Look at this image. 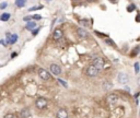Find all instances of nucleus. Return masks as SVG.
Instances as JSON below:
<instances>
[{"label":"nucleus","instance_id":"4468645a","mask_svg":"<svg viewBox=\"0 0 140 118\" xmlns=\"http://www.w3.org/2000/svg\"><path fill=\"white\" fill-rule=\"evenodd\" d=\"M16 40H18V35H16V34H13V35L10 36L9 43H10V44H14V43H16Z\"/></svg>","mask_w":140,"mask_h":118},{"label":"nucleus","instance_id":"7ed1b4c3","mask_svg":"<svg viewBox=\"0 0 140 118\" xmlns=\"http://www.w3.org/2000/svg\"><path fill=\"white\" fill-rule=\"evenodd\" d=\"M85 74L88 77H96L98 74V69H96L93 65H91V66H89L88 68H86Z\"/></svg>","mask_w":140,"mask_h":118},{"label":"nucleus","instance_id":"1a4fd4ad","mask_svg":"<svg viewBox=\"0 0 140 118\" xmlns=\"http://www.w3.org/2000/svg\"><path fill=\"white\" fill-rule=\"evenodd\" d=\"M117 79H118V82L119 83H122V84H126L127 82H128V76L126 74V73H119L118 77H117Z\"/></svg>","mask_w":140,"mask_h":118},{"label":"nucleus","instance_id":"39448f33","mask_svg":"<svg viewBox=\"0 0 140 118\" xmlns=\"http://www.w3.org/2000/svg\"><path fill=\"white\" fill-rule=\"evenodd\" d=\"M106 100H107V103L111 105V106H113V105H116L117 102H118V96L116 94H114V93H111L106 96Z\"/></svg>","mask_w":140,"mask_h":118},{"label":"nucleus","instance_id":"b1692460","mask_svg":"<svg viewBox=\"0 0 140 118\" xmlns=\"http://www.w3.org/2000/svg\"><path fill=\"white\" fill-rule=\"evenodd\" d=\"M38 31H39V28H35V31H33V35H36L38 33Z\"/></svg>","mask_w":140,"mask_h":118},{"label":"nucleus","instance_id":"423d86ee","mask_svg":"<svg viewBox=\"0 0 140 118\" xmlns=\"http://www.w3.org/2000/svg\"><path fill=\"white\" fill-rule=\"evenodd\" d=\"M51 72L53 73V74H55V76H59L61 74V68L59 65H57V63H52L51 65Z\"/></svg>","mask_w":140,"mask_h":118},{"label":"nucleus","instance_id":"9b49d317","mask_svg":"<svg viewBox=\"0 0 140 118\" xmlns=\"http://www.w3.org/2000/svg\"><path fill=\"white\" fill-rule=\"evenodd\" d=\"M77 34H78V36H79L80 38H85V37H88V36H89L88 32H86L84 28H81V27L77 30Z\"/></svg>","mask_w":140,"mask_h":118},{"label":"nucleus","instance_id":"393cba45","mask_svg":"<svg viewBox=\"0 0 140 118\" xmlns=\"http://www.w3.org/2000/svg\"><path fill=\"white\" fill-rule=\"evenodd\" d=\"M32 19V17H31V15H30V17H24V21H28V20H31Z\"/></svg>","mask_w":140,"mask_h":118},{"label":"nucleus","instance_id":"c85d7f7f","mask_svg":"<svg viewBox=\"0 0 140 118\" xmlns=\"http://www.w3.org/2000/svg\"><path fill=\"white\" fill-rule=\"evenodd\" d=\"M86 1H90V2H92V1H95V0H86Z\"/></svg>","mask_w":140,"mask_h":118},{"label":"nucleus","instance_id":"f257e3e1","mask_svg":"<svg viewBox=\"0 0 140 118\" xmlns=\"http://www.w3.org/2000/svg\"><path fill=\"white\" fill-rule=\"evenodd\" d=\"M47 104H48V102L45 97H38V99L35 101V106L38 109H44L47 106Z\"/></svg>","mask_w":140,"mask_h":118},{"label":"nucleus","instance_id":"f8f14e48","mask_svg":"<svg viewBox=\"0 0 140 118\" xmlns=\"http://www.w3.org/2000/svg\"><path fill=\"white\" fill-rule=\"evenodd\" d=\"M102 88H103V90H104V91H109L111 89L113 88V83L109 82V81H105V82L103 83Z\"/></svg>","mask_w":140,"mask_h":118},{"label":"nucleus","instance_id":"6ab92c4d","mask_svg":"<svg viewBox=\"0 0 140 118\" xmlns=\"http://www.w3.org/2000/svg\"><path fill=\"white\" fill-rule=\"evenodd\" d=\"M135 71H136V73L139 72V63H138V62L135 63Z\"/></svg>","mask_w":140,"mask_h":118},{"label":"nucleus","instance_id":"2eb2a0df","mask_svg":"<svg viewBox=\"0 0 140 118\" xmlns=\"http://www.w3.org/2000/svg\"><path fill=\"white\" fill-rule=\"evenodd\" d=\"M15 5L19 8H22L25 6V0H15Z\"/></svg>","mask_w":140,"mask_h":118},{"label":"nucleus","instance_id":"0eeeda50","mask_svg":"<svg viewBox=\"0 0 140 118\" xmlns=\"http://www.w3.org/2000/svg\"><path fill=\"white\" fill-rule=\"evenodd\" d=\"M56 117L57 118H68L69 115H68V112L66 108H59L58 111L56 113Z\"/></svg>","mask_w":140,"mask_h":118},{"label":"nucleus","instance_id":"aec40b11","mask_svg":"<svg viewBox=\"0 0 140 118\" xmlns=\"http://www.w3.org/2000/svg\"><path fill=\"white\" fill-rule=\"evenodd\" d=\"M8 3L7 2H1V5H0V9H5V8H7Z\"/></svg>","mask_w":140,"mask_h":118},{"label":"nucleus","instance_id":"dca6fc26","mask_svg":"<svg viewBox=\"0 0 140 118\" xmlns=\"http://www.w3.org/2000/svg\"><path fill=\"white\" fill-rule=\"evenodd\" d=\"M9 19H10V14H9V13H3L1 17H0V20H1V21H3V22L8 21Z\"/></svg>","mask_w":140,"mask_h":118},{"label":"nucleus","instance_id":"cd10ccee","mask_svg":"<svg viewBox=\"0 0 140 118\" xmlns=\"http://www.w3.org/2000/svg\"><path fill=\"white\" fill-rule=\"evenodd\" d=\"M133 9H134V6H130V7L128 8V10H129V11H131V10H133Z\"/></svg>","mask_w":140,"mask_h":118},{"label":"nucleus","instance_id":"f03ea898","mask_svg":"<svg viewBox=\"0 0 140 118\" xmlns=\"http://www.w3.org/2000/svg\"><path fill=\"white\" fill-rule=\"evenodd\" d=\"M92 65L94 67H95L96 69H102L103 67H104V65H105V60L102 58V57H95V58L93 59V61H92Z\"/></svg>","mask_w":140,"mask_h":118},{"label":"nucleus","instance_id":"5701e85b","mask_svg":"<svg viewBox=\"0 0 140 118\" xmlns=\"http://www.w3.org/2000/svg\"><path fill=\"white\" fill-rule=\"evenodd\" d=\"M106 43H107V44H111L112 46H115L114 42H113V40H111V39H106Z\"/></svg>","mask_w":140,"mask_h":118},{"label":"nucleus","instance_id":"a211bd4d","mask_svg":"<svg viewBox=\"0 0 140 118\" xmlns=\"http://www.w3.org/2000/svg\"><path fill=\"white\" fill-rule=\"evenodd\" d=\"M57 81H58V82H59L60 84H63L64 87H66V88H67V83H66L64 80H61V79H57Z\"/></svg>","mask_w":140,"mask_h":118},{"label":"nucleus","instance_id":"6e6552de","mask_svg":"<svg viewBox=\"0 0 140 118\" xmlns=\"http://www.w3.org/2000/svg\"><path fill=\"white\" fill-rule=\"evenodd\" d=\"M64 36V32L63 30H60V28H56V30L54 31V33H53V38H54L55 40H59L63 38Z\"/></svg>","mask_w":140,"mask_h":118},{"label":"nucleus","instance_id":"20e7f679","mask_svg":"<svg viewBox=\"0 0 140 118\" xmlns=\"http://www.w3.org/2000/svg\"><path fill=\"white\" fill-rule=\"evenodd\" d=\"M38 76H39V78L43 79V80H51L52 79V74L47 70H45V69H43V68L38 69Z\"/></svg>","mask_w":140,"mask_h":118},{"label":"nucleus","instance_id":"f3484780","mask_svg":"<svg viewBox=\"0 0 140 118\" xmlns=\"http://www.w3.org/2000/svg\"><path fill=\"white\" fill-rule=\"evenodd\" d=\"M3 118H16V116H15V114L8 113V114H6V115H5V117H3Z\"/></svg>","mask_w":140,"mask_h":118},{"label":"nucleus","instance_id":"a878e982","mask_svg":"<svg viewBox=\"0 0 140 118\" xmlns=\"http://www.w3.org/2000/svg\"><path fill=\"white\" fill-rule=\"evenodd\" d=\"M136 21H137V22H140V14H138V17L136 18Z\"/></svg>","mask_w":140,"mask_h":118},{"label":"nucleus","instance_id":"412c9836","mask_svg":"<svg viewBox=\"0 0 140 118\" xmlns=\"http://www.w3.org/2000/svg\"><path fill=\"white\" fill-rule=\"evenodd\" d=\"M32 19H35V20H41V19H42V17H41V15H38V14H35V15H33V17H32Z\"/></svg>","mask_w":140,"mask_h":118},{"label":"nucleus","instance_id":"4be33fe9","mask_svg":"<svg viewBox=\"0 0 140 118\" xmlns=\"http://www.w3.org/2000/svg\"><path fill=\"white\" fill-rule=\"evenodd\" d=\"M43 6H39V7H34V8H32V9H30V11H33V10H38V9H42Z\"/></svg>","mask_w":140,"mask_h":118},{"label":"nucleus","instance_id":"ddd939ff","mask_svg":"<svg viewBox=\"0 0 140 118\" xmlns=\"http://www.w3.org/2000/svg\"><path fill=\"white\" fill-rule=\"evenodd\" d=\"M36 26V23L35 22H28L27 24H26V30H28V31H32L33 28H34Z\"/></svg>","mask_w":140,"mask_h":118},{"label":"nucleus","instance_id":"bb28decb","mask_svg":"<svg viewBox=\"0 0 140 118\" xmlns=\"http://www.w3.org/2000/svg\"><path fill=\"white\" fill-rule=\"evenodd\" d=\"M16 55H18V54H16V52H12V54H11V57H12V58H13V57H15Z\"/></svg>","mask_w":140,"mask_h":118},{"label":"nucleus","instance_id":"9d476101","mask_svg":"<svg viewBox=\"0 0 140 118\" xmlns=\"http://www.w3.org/2000/svg\"><path fill=\"white\" fill-rule=\"evenodd\" d=\"M30 117H31V112L28 108H23L19 113V118H30Z\"/></svg>","mask_w":140,"mask_h":118},{"label":"nucleus","instance_id":"c756f323","mask_svg":"<svg viewBox=\"0 0 140 118\" xmlns=\"http://www.w3.org/2000/svg\"><path fill=\"white\" fill-rule=\"evenodd\" d=\"M139 115H140V112H139Z\"/></svg>","mask_w":140,"mask_h":118}]
</instances>
